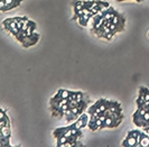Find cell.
<instances>
[{"mask_svg": "<svg viewBox=\"0 0 149 147\" xmlns=\"http://www.w3.org/2000/svg\"><path fill=\"white\" fill-rule=\"evenodd\" d=\"M21 19V17H10V18H7L2 21V26L3 28L7 30L8 33H10L13 36H17L19 34V29L17 27V23Z\"/></svg>", "mask_w": 149, "mask_h": 147, "instance_id": "1", "label": "cell"}, {"mask_svg": "<svg viewBox=\"0 0 149 147\" xmlns=\"http://www.w3.org/2000/svg\"><path fill=\"white\" fill-rule=\"evenodd\" d=\"M149 108H146V107H142V108H138L137 111L132 116V119H134V125H137L138 127H140V124L144 120V115L146 114V111H148Z\"/></svg>", "mask_w": 149, "mask_h": 147, "instance_id": "2", "label": "cell"}, {"mask_svg": "<svg viewBox=\"0 0 149 147\" xmlns=\"http://www.w3.org/2000/svg\"><path fill=\"white\" fill-rule=\"evenodd\" d=\"M38 41H39V34L34 33V34L29 35L27 38H25V39L21 42V44H23V47L27 48V47H30V46H34Z\"/></svg>", "mask_w": 149, "mask_h": 147, "instance_id": "3", "label": "cell"}, {"mask_svg": "<svg viewBox=\"0 0 149 147\" xmlns=\"http://www.w3.org/2000/svg\"><path fill=\"white\" fill-rule=\"evenodd\" d=\"M88 124H89V115L82 114L80 117L77 118V120L73 124V126H74V128H76V129H82V128L86 127Z\"/></svg>", "mask_w": 149, "mask_h": 147, "instance_id": "4", "label": "cell"}, {"mask_svg": "<svg viewBox=\"0 0 149 147\" xmlns=\"http://www.w3.org/2000/svg\"><path fill=\"white\" fill-rule=\"evenodd\" d=\"M21 2H23V0H5V7H3V8H0V11H1V13L9 11V10L14 9L16 7L20 6Z\"/></svg>", "mask_w": 149, "mask_h": 147, "instance_id": "5", "label": "cell"}, {"mask_svg": "<svg viewBox=\"0 0 149 147\" xmlns=\"http://www.w3.org/2000/svg\"><path fill=\"white\" fill-rule=\"evenodd\" d=\"M111 23L114 24V25H119L121 27H126V18L123 17V15L119 14L118 11L114 10L113 16L111 18Z\"/></svg>", "mask_w": 149, "mask_h": 147, "instance_id": "6", "label": "cell"}, {"mask_svg": "<svg viewBox=\"0 0 149 147\" xmlns=\"http://www.w3.org/2000/svg\"><path fill=\"white\" fill-rule=\"evenodd\" d=\"M119 125H120L119 122H117L111 116H108L106 119L103 121V125H102L101 129H103V128H117Z\"/></svg>", "mask_w": 149, "mask_h": 147, "instance_id": "7", "label": "cell"}, {"mask_svg": "<svg viewBox=\"0 0 149 147\" xmlns=\"http://www.w3.org/2000/svg\"><path fill=\"white\" fill-rule=\"evenodd\" d=\"M108 109L111 111V112H116V114H122V108H121V104L117 101H111L109 103V107Z\"/></svg>", "mask_w": 149, "mask_h": 147, "instance_id": "8", "label": "cell"}, {"mask_svg": "<svg viewBox=\"0 0 149 147\" xmlns=\"http://www.w3.org/2000/svg\"><path fill=\"white\" fill-rule=\"evenodd\" d=\"M104 100H105V99H103V98H102V99L98 100L96 102H94L93 104H92V106H91V107H90L89 109H88V115H89L90 117H91V116H93V115H94V114L96 112L98 108H99V107H100V106H101L102 103L104 102Z\"/></svg>", "mask_w": 149, "mask_h": 147, "instance_id": "9", "label": "cell"}, {"mask_svg": "<svg viewBox=\"0 0 149 147\" xmlns=\"http://www.w3.org/2000/svg\"><path fill=\"white\" fill-rule=\"evenodd\" d=\"M122 146L123 147H137V139L134 136L128 135L127 138L122 142Z\"/></svg>", "mask_w": 149, "mask_h": 147, "instance_id": "10", "label": "cell"}, {"mask_svg": "<svg viewBox=\"0 0 149 147\" xmlns=\"http://www.w3.org/2000/svg\"><path fill=\"white\" fill-rule=\"evenodd\" d=\"M0 126H10V119L3 109H0Z\"/></svg>", "mask_w": 149, "mask_h": 147, "instance_id": "11", "label": "cell"}, {"mask_svg": "<svg viewBox=\"0 0 149 147\" xmlns=\"http://www.w3.org/2000/svg\"><path fill=\"white\" fill-rule=\"evenodd\" d=\"M149 146V135L147 132H141L140 135V145L139 147H148Z\"/></svg>", "mask_w": 149, "mask_h": 147, "instance_id": "12", "label": "cell"}, {"mask_svg": "<svg viewBox=\"0 0 149 147\" xmlns=\"http://www.w3.org/2000/svg\"><path fill=\"white\" fill-rule=\"evenodd\" d=\"M92 18H93V15H83L77 19V21H78V24H80L81 26L86 27V26L89 25L90 19H92Z\"/></svg>", "mask_w": 149, "mask_h": 147, "instance_id": "13", "label": "cell"}, {"mask_svg": "<svg viewBox=\"0 0 149 147\" xmlns=\"http://www.w3.org/2000/svg\"><path fill=\"white\" fill-rule=\"evenodd\" d=\"M0 136L2 137H11V129L10 126H0Z\"/></svg>", "mask_w": 149, "mask_h": 147, "instance_id": "14", "label": "cell"}, {"mask_svg": "<svg viewBox=\"0 0 149 147\" xmlns=\"http://www.w3.org/2000/svg\"><path fill=\"white\" fill-rule=\"evenodd\" d=\"M56 139H57V144H56L57 147L66 146V145H67V137H66L65 135H61Z\"/></svg>", "mask_w": 149, "mask_h": 147, "instance_id": "15", "label": "cell"}, {"mask_svg": "<svg viewBox=\"0 0 149 147\" xmlns=\"http://www.w3.org/2000/svg\"><path fill=\"white\" fill-rule=\"evenodd\" d=\"M0 146L1 147H10V138L0 136Z\"/></svg>", "mask_w": 149, "mask_h": 147, "instance_id": "16", "label": "cell"}, {"mask_svg": "<svg viewBox=\"0 0 149 147\" xmlns=\"http://www.w3.org/2000/svg\"><path fill=\"white\" fill-rule=\"evenodd\" d=\"M36 27H37V25H36V23L35 21H33V20H28V29H27V31H28V34L29 35H31V34H34L35 33V30H36Z\"/></svg>", "mask_w": 149, "mask_h": 147, "instance_id": "17", "label": "cell"}, {"mask_svg": "<svg viewBox=\"0 0 149 147\" xmlns=\"http://www.w3.org/2000/svg\"><path fill=\"white\" fill-rule=\"evenodd\" d=\"M142 88H144V92H145V102H149V90L145 87H142Z\"/></svg>", "mask_w": 149, "mask_h": 147, "instance_id": "18", "label": "cell"}, {"mask_svg": "<svg viewBox=\"0 0 149 147\" xmlns=\"http://www.w3.org/2000/svg\"><path fill=\"white\" fill-rule=\"evenodd\" d=\"M144 132H147V134L149 135V126H147V127H144Z\"/></svg>", "mask_w": 149, "mask_h": 147, "instance_id": "19", "label": "cell"}, {"mask_svg": "<svg viewBox=\"0 0 149 147\" xmlns=\"http://www.w3.org/2000/svg\"><path fill=\"white\" fill-rule=\"evenodd\" d=\"M117 1H119V2H121V1H130V0H117Z\"/></svg>", "mask_w": 149, "mask_h": 147, "instance_id": "20", "label": "cell"}, {"mask_svg": "<svg viewBox=\"0 0 149 147\" xmlns=\"http://www.w3.org/2000/svg\"><path fill=\"white\" fill-rule=\"evenodd\" d=\"M134 1H137V2H141L142 0H134Z\"/></svg>", "mask_w": 149, "mask_h": 147, "instance_id": "21", "label": "cell"}, {"mask_svg": "<svg viewBox=\"0 0 149 147\" xmlns=\"http://www.w3.org/2000/svg\"><path fill=\"white\" fill-rule=\"evenodd\" d=\"M148 37H149V33H148Z\"/></svg>", "mask_w": 149, "mask_h": 147, "instance_id": "22", "label": "cell"}]
</instances>
